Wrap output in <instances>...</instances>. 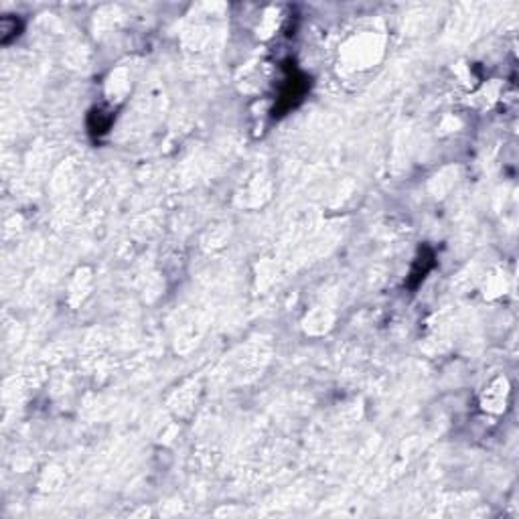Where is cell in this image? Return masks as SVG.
I'll use <instances>...</instances> for the list:
<instances>
[{"label": "cell", "instance_id": "7a4b0ae2", "mask_svg": "<svg viewBox=\"0 0 519 519\" xmlns=\"http://www.w3.org/2000/svg\"><path fill=\"white\" fill-rule=\"evenodd\" d=\"M432 266H434V254H432V250L424 248V250L420 252V256L416 258L414 268H412L410 278H408V286H410V288H416V286L426 278V274L432 270Z\"/></svg>", "mask_w": 519, "mask_h": 519}, {"label": "cell", "instance_id": "3957f363", "mask_svg": "<svg viewBox=\"0 0 519 519\" xmlns=\"http://www.w3.org/2000/svg\"><path fill=\"white\" fill-rule=\"evenodd\" d=\"M112 122H114V114H112V112H107L104 107L92 110V114H90V118H88L90 134H92V136H102V134H105V132L110 130Z\"/></svg>", "mask_w": 519, "mask_h": 519}, {"label": "cell", "instance_id": "6da1fadb", "mask_svg": "<svg viewBox=\"0 0 519 519\" xmlns=\"http://www.w3.org/2000/svg\"><path fill=\"white\" fill-rule=\"evenodd\" d=\"M309 90V79L305 73H301L296 67H288L286 69V79L282 84V90H280V98H278V104L274 107V112H278V116L290 112L292 107L303 102L305 94Z\"/></svg>", "mask_w": 519, "mask_h": 519}, {"label": "cell", "instance_id": "277c9868", "mask_svg": "<svg viewBox=\"0 0 519 519\" xmlns=\"http://www.w3.org/2000/svg\"><path fill=\"white\" fill-rule=\"evenodd\" d=\"M23 31V23L16 16H4L0 21V41L2 45H8L12 39H16Z\"/></svg>", "mask_w": 519, "mask_h": 519}]
</instances>
